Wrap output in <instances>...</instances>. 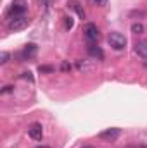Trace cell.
I'll list each match as a JSON object with an SVG mask.
<instances>
[{
	"instance_id": "1",
	"label": "cell",
	"mask_w": 147,
	"mask_h": 148,
	"mask_svg": "<svg viewBox=\"0 0 147 148\" xmlns=\"http://www.w3.org/2000/svg\"><path fill=\"white\" fill-rule=\"evenodd\" d=\"M26 9H28V5L24 0H12V3L9 5V10H7V17H10V19L23 17Z\"/></svg>"
},
{
	"instance_id": "2",
	"label": "cell",
	"mask_w": 147,
	"mask_h": 148,
	"mask_svg": "<svg viewBox=\"0 0 147 148\" xmlns=\"http://www.w3.org/2000/svg\"><path fill=\"white\" fill-rule=\"evenodd\" d=\"M107 43L111 45V48H114V50H123L126 47V38H125V35H121V33L112 31V33H109V36H107Z\"/></svg>"
},
{
	"instance_id": "3",
	"label": "cell",
	"mask_w": 147,
	"mask_h": 148,
	"mask_svg": "<svg viewBox=\"0 0 147 148\" xmlns=\"http://www.w3.org/2000/svg\"><path fill=\"white\" fill-rule=\"evenodd\" d=\"M76 69L83 74H90L97 69V62L92 59H80V60H76Z\"/></svg>"
},
{
	"instance_id": "4",
	"label": "cell",
	"mask_w": 147,
	"mask_h": 148,
	"mask_svg": "<svg viewBox=\"0 0 147 148\" xmlns=\"http://www.w3.org/2000/svg\"><path fill=\"white\" fill-rule=\"evenodd\" d=\"M83 35H85V38H87V41H88V43L97 41V40H99V36H101L99 28H97L94 23H87V24L83 26Z\"/></svg>"
},
{
	"instance_id": "5",
	"label": "cell",
	"mask_w": 147,
	"mask_h": 148,
	"mask_svg": "<svg viewBox=\"0 0 147 148\" xmlns=\"http://www.w3.org/2000/svg\"><path fill=\"white\" fill-rule=\"evenodd\" d=\"M38 52V47L35 45V43H28L16 57L19 59V62H24V60H28V59H31V57H35Z\"/></svg>"
},
{
	"instance_id": "6",
	"label": "cell",
	"mask_w": 147,
	"mask_h": 148,
	"mask_svg": "<svg viewBox=\"0 0 147 148\" xmlns=\"http://www.w3.org/2000/svg\"><path fill=\"white\" fill-rule=\"evenodd\" d=\"M30 23H31V19L26 17V16H23V17H16V19H10V21H9V29H10V31H21V29L28 28Z\"/></svg>"
},
{
	"instance_id": "7",
	"label": "cell",
	"mask_w": 147,
	"mask_h": 148,
	"mask_svg": "<svg viewBox=\"0 0 147 148\" xmlns=\"http://www.w3.org/2000/svg\"><path fill=\"white\" fill-rule=\"evenodd\" d=\"M28 134H30V138H31V140L40 141V140L43 138V127H42V124L33 122V124L28 127Z\"/></svg>"
},
{
	"instance_id": "8",
	"label": "cell",
	"mask_w": 147,
	"mask_h": 148,
	"mask_svg": "<svg viewBox=\"0 0 147 148\" xmlns=\"http://www.w3.org/2000/svg\"><path fill=\"white\" fill-rule=\"evenodd\" d=\"M119 134H121V129H118V127H111V129L102 131V133L99 134V138L104 140V141H114V140H118Z\"/></svg>"
},
{
	"instance_id": "9",
	"label": "cell",
	"mask_w": 147,
	"mask_h": 148,
	"mask_svg": "<svg viewBox=\"0 0 147 148\" xmlns=\"http://www.w3.org/2000/svg\"><path fill=\"white\" fill-rule=\"evenodd\" d=\"M135 53L142 57L144 60H147V40H139L135 43Z\"/></svg>"
},
{
	"instance_id": "10",
	"label": "cell",
	"mask_w": 147,
	"mask_h": 148,
	"mask_svg": "<svg viewBox=\"0 0 147 148\" xmlns=\"http://www.w3.org/2000/svg\"><path fill=\"white\" fill-rule=\"evenodd\" d=\"M88 53L92 55V57H95L97 60H102L104 59V52L101 50V47H97V45H94V43H88Z\"/></svg>"
},
{
	"instance_id": "11",
	"label": "cell",
	"mask_w": 147,
	"mask_h": 148,
	"mask_svg": "<svg viewBox=\"0 0 147 148\" xmlns=\"http://www.w3.org/2000/svg\"><path fill=\"white\" fill-rule=\"evenodd\" d=\"M130 29H132L133 35H144V33H146V26H144L142 23H133Z\"/></svg>"
},
{
	"instance_id": "12",
	"label": "cell",
	"mask_w": 147,
	"mask_h": 148,
	"mask_svg": "<svg viewBox=\"0 0 147 148\" xmlns=\"http://www.w3.org/2000/svg\"><path fill=\"white\" fill-rule=\"evenodd\" d=\"M71 7H73L74 10H76V14H78L81 19H85V10L80 7V3H78V2H73V5H71Z\"/></svg>"
},
{
	"instance_id": "13",
	"label": "cell",
	"mask_w": 147,
	"mask_h": 148,
	"mask_svg": "<svg viewBox=\"0 0 147 148\" xmlns=\"http://www.w3.org/2000/svg\"><path fill=\"white\" fill-rule=\"evenodd\" d=\"M9 59H10V53H9V52H2V53H0V64H7Z\"/></svg>"
},
{
	"instance_id": "14",
	"label": "cell",
	"mask_w": 147,
	"mask_h": 148,
	"mask_svg": "<svg viewBox=\"0 0 147 148\" xmlns=\"http://www.w3.org/2000/svg\"><path fill=\"white\" fill-rule=\"evenodd\" d=\"M61 71H62V73H68V71H71V64L64 60V62L61 64Z\"/></svg>"
},
{
	"instance_id": "15",
	"label": "cell",
	"mask_w": 147,
	"mask_h": 148,
	"mask_svg": "<svg viewBox=\"0 0 147 148\" xmlns=\"http://www.w3.org/2000/svg\"><path fill=\"white\" fill-rule=\"evenodd\" d=\"M64 24H66V29H71L73 28V17H64Z\"/></svg>"
},
{
	"instance_id": "16",
	"label": "cell",
	"mask_w": 147,
	"mask_h": 148,
	"mask_svg": "<svg viewBox=\"0 0 147 148\" xmlns=\"http://www.w3.org/2000/svg\"><path fill=\"white\" fill-rule=\"evenodd\" d=\"M38 71H40V73H52V71H54V67H50V66H40V67H38Z\"/></svg>"
},
{
	"instance_id": "17",
	"label": "cell",
	"mask_w": 147,
	"mask_h": 148,
	"mask_svg": "<svg viewBox=\"0 0 147 148\" xmlns=\"http://www.w3.org/2000/svg\"><path fill=\"white\" fill-rule=\"evenodd\" d=\"M90 2H92V5H97V7H104L107 3V0H90Z\"/></svg>"
},
{
	"instance_id": "18",
	"label": "cell",
	"mask_w": 147,
	"mask_h": 148,
	"mask_svg": "<svg viewBox=\"0 0 147 148\" xmlns=\"http://www.w3.org/2000/svg\"><path fill=\"white\" fill-rule=\"evenodd\" d=\"M23 77H24V79H28L30 83H33V81H35V79H33V76H31V73H23Z\"/></svg>"
},
{
	"instance_id": "19",
	"label": "cell",
	"mask_w": 147,
	"mask_h": 148,
	"mask_svg": "<svg viewBox=\"0 0 147 148\" xmlns=\"http://www.w3.org/2000/svg\"><path fill=\"white\" fill-rule=\"evenodd\" d=\"M14 90V86H5L3 90H2V93H9V91H12Z\"/></svg>"
},
{
	"instance_id": "20",
	"label": "cell",
	"mask_w": 147,
	"mask_h": 148,
	"mask_svg": "<svg viewBox=\"0 0 147 148\" xmlns=\"http://www.w3.org/2000/svg\"><path fill=\"white\" fill-rule=\"evenodd\" d=\"M38 148H49V147H38Z\"/></svg>"
},
{
	"instance_id": "21",
	"label": "cell",
	"mask_w": 147,
	"mask_h": 148,
	"mask_svg": "<svg viewBox=\"0 0 147 148\" xmlns=\"http://www.w3.org/2000/svg\"><path fill=\"white\" fill-rule=\"evenodd\" d=\"M83 148H94V147H83Z\"/></svg>"
}]
</instances>
